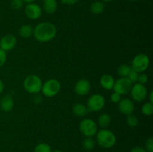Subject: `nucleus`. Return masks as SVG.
<instances>
[{
    "mask_svg": "<svg viewBox=\"0 0 153 152\" xmlns=\"http://www.w3.org/2000/svg\"><path fill=\"white\" fill-rule=\"evenodd\" d=\"M57 34V28L54 24L49 22L39 23L34 28V38L40 43H47L53 40Z\"/></svg>",
    "mask_w": 153,
    "mask_h": 152,
    "instance_id": "f257e3e1",
    "label": "nucleus"
},
{
    "mask_svg": "<svg viewBox=\"0 0 153 152\" xmlns=\"http://www.w3.org/2000/svg\"><path fill=\"white\" fill-rule=\"evenodd\" d=\"M97 142L103 148H111L116 143V137L109 130L103 129L97 133Z\"/></svg>",
    "mask_w": 153,
    "mask_h": 152,
    "instance_id": "f03ea898",
    "label": "nucleus"
},
{
    "mask_svg": "<svg viewBox=\"0 0 153 152\" xmlns=\"http://www.w3.org/2000/svg\"><path fill=\"white\" fill-rule=\"evenodd\" d=\"M43 82L37 75H29L23 81V87L26 92L31 94H37L41 91Z\"/></svg>",
    "mask_w": 153,
    "mask_h": 152,
    "instance_id": "7ed1b4c3",
    "label": "nucleus"
},
{
    "mask_svg": "<svg viewBox=\"0 0 153 152\" xmlns=\"http://www.w3.org/2000/svg\"><path fill=\"white\" fill-rule=\"evenodd\" d=\"M61 85L57 79H49L46 80L42 86L41 92L47 98H52L59 93Z\"/></svg>",
    "mask_w": 153,
    "mask_h": 152,
    "instance_id": "20e7f679",
    "label": "nucleus"
},
{
    "mask_svg": "<svg viewBox=\"0 0 153 152\" xmlns=\"http://www.w3.org/2000/svg\"><path fill=\"white\" fill-rule=\"evenodd\" d=\"M150 61L149 57L145 54H138L136 55L131 62V69L138 73H143L149 68Z\"/></svg>",
    "mask_w": 153,
    "mask_h": 152,
    "instance_id": "39448f33",
    "label": "nucleus"
},
{
    "mask_svg": "<svg viewBox=\"0 0 153 152\" xmlns=\"http://www.w3.org/2000/svg\"><path fill=\"white\" fill-rule=\"evenodd\" d=\"M79 131L86 137H93L97 133V125L91 119H84L79 124Z\"/></svg>",
    "mask_w": 153,
    "mask_h": 152,
    "instance_id": "423d86ee",
    "label": "nucleus"
},
{
    "mask_svg": "<svg viewBox=\"0 0 153 152\" xmlns=\"http://www.w3.org/2000/svg\"><path fill=\"white\" fill-rule=\"evenodd\" d=\"M105 105V99L104 96L100 94H94L88 98L86 107L88 111L97 112L102 110Z\"/></svg>",
    "mask_w": 153,
    "mask_h": 152,
    "instance_id": "0eeeda50",
    "label": "nucleus"
},
{
    "mask_svg": "<svg viewBox=\"0 0 153 152\" xmlns=\"http://www.w3.org/2000/svg\"><path fill=\"white\" fill-rule=\"evenodd\" d=\"M132 99L136 102H141L147 96V89L145 85L135 83L132 85L130 90Z\"/></svg>",
    "mask_w": 153,
    "mask_h": 152,
    "instance_id": "6e6552de",
    "label": "nucleus"
},
{
    "mask_svg": "<svg viewBox=\"0 0 153 152\" xmlns=\"http://www.w3.org/2000/svg\"><path fill=\"white\" fill-rule=\"evenodd\" d=\"M133 83L130 81L128 77H120L114 81V92L119 93L120 95H126L131 90Z\"/></svg>",
    "mask_w": 153,
    "mask_h": 152,
    "instance_id": "1a4fd4ad",
    "label": "nucleus"
},
{
    "mask_svg": "<svg viewBox=\"0 0 153 152\" xmlns=\"http://www.w3.org/2000/svg\"><path fill=\"white\" fill-rule=\"evenodd\" d=\"M25 13L27 17L32 20L38 19L42 15V9L36 3H29L25 7Z\"/></svg>",
    "mask_w": 153,
    "mask_h": 152,
    "instance_id": "9d476101",
    "label": "nucleus"
},
{
    "mask_svg": "<svg viewBox=\"0 0 153 152\" xmlns=\"http://www.w3.org/2000/svg\"><path fill=\"white\" fill-rule=\"evenodd\" d=\"M16 45V39L13 34H6L0 40V49L4 52L12 50Z\"/></svg>",
    "mask_w": 153,
    "mask_h": 152,
    "instance_id": "9b49d317",
    "label": "nucleus"
},
{
    "mask_svg": "<svg viewBox=\"0 0 153 152\" xmlns=\"http://www.w3.org/2000/svg\"><path fill=\"white\" fill-rule=\"evenodd\" d=\"M91 83L87 79H80L76 82V85H75V92L77 95H80V96H85L87 94L89 93L91 91Z\"/></svg>",
    "mask_w": 153,
    "mask_h": 152,
    "instance_id": "f8f14e48",
    "label": "nucleus"
},
{
    "mask_svg": "<svg viewBox=\"0 0 153 152\" xmlns=\"http://www.w3.org/2000/svg\"><path fill=\"white\" fill-rule=\"evenodd\" d=\"M118 109L120 112L125 116L132 114L134 110V102L129 98L121 99L118 103Z\"/></svg>",
    "mask_w": 153,
    "mask_h": 152,
    "instance_id": "ddd939ff",
    "label": "nucleus"
},
{
    "mask_svg": "<svg viewBox=\"0 0 153 152\" xmlns=\"http://www.w3.org/2000/svg\"><path fill=\"white\" fill-rule=\"evenodd\" d=\"M14 106V101L11 95H7L2 97L0 101V107L4 112H10L13 110Z\"/></svg>",
    "mask_w": 153,
    "mask_h": 152,
    "instance_id": "4468645a",
    "label": "nucleus"
},
{
    "mask_svg": "<svg viewBox=\"0 0 153 152\" xmlns=\"http://www.w3.org/2000/svg\"><path fill=\"white\" fill-rule=\"evenodd\" d=\"M114 81V79L111 75L105 74L102 76L101 78H100V84H101L102 87L105 90L113 89Z\"/></svg>",
    "mask_w": 153,
    "mask_h": 152,
    "instance_id": "2eb2a0df",
    "label": "nucleus"
},
{
    "mask_svg": "<svg viewBox=\"0 0 153 152\" xmlns=\"http://www.w3.org/2000/svg\"><path fill=\"white\" fill-rule=\"evenodd\" d=\"M43 7L45 11L49 14L55 13L58 9L57 0H43Z\"/></svg>",
    "mask_w": 153,
    "mask_h": 152,
    "instance_id": "dca6fc26",
    "label": "nucleus"
},
{
    "mask_svg": "<svg viewBox=\"0 0 153 152\" xmlns=\"http://www.w3.org/2000/svg\"><path fill=\"white\" fill-rule=\"evenodd\" d=\"M73 113L79 117H84L88 113V110L86 106L84 105L83 104L79 103V104H76L75 105H73Z\"/></svg>",
    "mask_w": 153,
    "mask_h": 152,
    "instance_id": "f3484780",
    "label": "nucleus"
},
{
    "mask_svg": "<svg viewBox=\"0 0 153 152\" xmlns=\"http://www.w3.org/2000/svg\"><path fill=\"white\" fill-rule=\"evenodd\" d=\"M34 28L30 25H23L19 28V34L22 38H29L33 35Z\"/></svg>",
    "mask_w": 153,
    "mask_h": 152,
    "instance_id": "a211bd4d",
    "label": "nucleus"
},
{
    "mask_svg": "<svg viewBox=\"0 0 153 152\" xmlns=\"http://www.w3.org/2000/svg\"><path fill=\"white\" fill-rule=\"evenodd\" d=\"M111 117L108 113H102L100 115L98 119V124L101 128H105L111 124Z\"/></svg>",
    "mask_w": 153,
    "mask_h": 152,
    "instance_id": "6ab92c4d",
    "label": "nucleus"
},
{
    "mask_svg": "<svg viewBox=\"0 0 153 152\" xmlns=\"http://www.w3.org/2000/svg\"><path fill=\"white\" fill-rule=\"evenodd\" d=\"M105 9L104 3L102 1H96L91 5V11L94 14H100Z\"/></svg>",
    "mask_w": 153,
    "mask_h": 152,
    "instance_id": "aec40b11",
    "label": "nucleus"
},
{
    "mask_svg": "<svg viewBox=\"0 0 153 152\" xmlns=\"http://www.w3.org/2000/svg\"><path fill=\"white\" fill-rule=\"evenodd\" d=\"M131 70V66H129L128 65H126V64H122V65H120L118 67L117 72L118 75L121 77H127L128 75H129Z\"/></svg>",
    "mask_w": 153,
    "mask_h": 152,
    "instance_id": "412c9836",
    "label": "nucleus"
},
{
    "mask_svg": "<svg viewBox=\"0 0 153 152\" xmlns=\"http://www.w3.org/2000/svg\"><path fill=\"white\" fill-rule=\"evenodd\" d=\"M141 110L143 114L145 116H152L153 114V103L148 101V102L143 104V105L142 106Z\"/></svg>",
    "mask_w": 153,
    "mask_h": 152,
    "instance_id": "4be33fe9",
    "label": "nucleus"
},
{
    "mask_svg": "<svg viewBox=\"0 0 153 152\" xmlns=\"http://www.w3.org/2000/svg\"><path fill=\"white\" fill-rule=\"evenodd\" d=\"M96 142L92 137H86L83 142V147L85 150L91 151L95 148Z\"/></svg>",
    "mask_w": 153,
    "mask_h": 152,
    "instance_id": "5701e85b",
    "label": "nucleus"
},
{
    "mask_svg": "<svg viewBox=\"0 0 153 152\" xmlns=\"http://www.w3.org/2000/svg\"><path fill=\"white\" fill-rule=\"evenodd\" d=\"M34 152H52V148L49 144L42 142L36 146Z\"/></svg>",
    "mask_w": 153,
    "mask_h": 152,
    "instance_id": "b1692460",
    "label": "nucleus"
},
{
    "mask_svg": "<svg viewBox=\"0 0 153 152\" xmlns=\"http://www.w3.org/2000/svg\"><path fill=\"white\" fill-rule=\"evenodd\" d=\"M126 116V123L128 126L134 128V127H137L138 125V119L135 115H133L132 113V114H130Z\"/></svg>",
    "mask_w": 153,
    "mask_h": 152,
    "instance_id": "393cba45",
    "label": "nucleus"
},
{
    "mask_svg": "<svg viewBox=\"0 0 153 152\" xmlns=\"http://www.w3.org/2000/svg\"><path fill=\"white\" fill-rule=\"evenodd\" d=\"M139 74H140V73H138L137 72L134 71V70H133L132 69H131V72H130L129 75H128V77H127L129 79L130 81H131L132 83H137V80H138Z\"/></svg>",
    "mask_w": 153,
    "mask_h": 152,
    "instance_id": "a878e982",
    "label": "nucleus"
},
{
    "mask_svg": "<svg viewBox=\"0 0 153 152\" xmlns=\"http://www.w3.org/2000/svg\"><path fill=\"white\" fill-rule=\"evenodd\" d=\"M23 1L22 0H11L10 1V7L15 10H19L23 6Z\"/></svg>",
    "mask_w": 153,
    "mask_h": 152,
    "instance_id": "bb28decb",
    "label": "nucleus"
},
{
    "mask_svg": "<svg viewBox=\"0 0 153 152\" xmlns=\"http://www.w3.org/2000/svg\"><path fill=\"white\" fill-rule=\"evenodd\" d=\"M145 147L146 149L145 150L147 152H153V138L150 137L148 139L145 143Z\"/></svg>",
    "mask_w": 153,
    "mask_h": 152,
    "instance_id": "cd10ccee",
    "label": "nucleus"
},
{
    "mask_svg": "<svg viewBox=\"0 0 153 152\" xmlns=\"http://www.w3.org/2000/svg\"><path fill=\"white\" fill-rule=\"evenodd\" d=\"M148 81V76L147 75L145 74V73H140L139 74L138 80H137V83H141V84L145 85Z\"/></svg>",
    "mask_w": 153,
    "mask_h": 152,
    "instance_id": "c85d7f7f",
    "label": "nucleus"
},
{
    "mask_svg": "<svg viewBox=\"0 0 153 152\" xmlns=\"http://www.w3.org/2000/svg\"><path fill=\"white\" fill-rule=\"evenodd\" d=\"M6 60H7L6 52L4 51H3L2 49H0V68L4 65V63L6 62Z\"/></svg>",
    "mask_w": 153,
    "mask_h": 152,
    "instance_id": "c756f323",
    "label": "nucleus"
},
{
    "mask_svg": "<svg viewBox=\"0 0 153 152\" xmlns=\"http://www.w3.org/2000/svg\"><path fill=\"white\" fill-rule=\"evenodd\" d=\"M111 100L113 103H115V104H117V103L120 102V101L121 100V95H120L119 93L116 92H114L111 95Z\"/></svg>",
    "mask_w": 153,
    "mask_h": 152,
    "instance_id": "7c9ffc66",
    "label": "nucleus"
},
{
    "mask_svg": "<svg viewBox=\"0 0 153 152\" xmlns=\"http://www.w3.org/2000/svg\"><path fill=\"white\" fill-rule=\"evenodd\" d=\"M80 0H61V2L64 4H68V5H73V4L78 3Z\"/></svg>",
    "mask_w": 153,
    "mask_h": 152,
    "instance_id": "2f4dec72",
    "label": "nucleus"
},
{
    "mask_svg": "<svg viewBox=\"0 0 153 152\" xmlns=\"http://www.w3.org/2000/svg\"><path fill=\"white\" fill-rule=\"evenodd\" d=\"M130 152H147V151H146L144 148H143L140 147V146H137V147L133 148Z\"/></svg>",
    "mask_w": 153,
    "mask_h": 152,
    "instance_id": "473e14b6",
    "label": "nucleus"
},
{
    "mask_svg": "<svg viewBox=\"0 0 153 152\" xmlns=\"http://www.w3.org/2000/svg\"><path fill=\"white\" fill-rule=\"evenodd\" d=\"M4 83H3L2 80L0 79V94H1V92H3V90H4Z\"/></svg>",
    "mask_w": 153,
    "mask_h": 152,
    "instance_id": "72a5a7b5",
    "label": "nucleus"
},
{
    "mask_svg": "<svg viewBox=\"0 0 153 152\" xmlns=\"http://www.w3.org/2000/svg\"><path fill=\"white\" fill-rule=\"evenodd\" d=\"M149 101L151 103H153V91L152 90L149 93Z\"/></svg>",
    "mask_w": 153,
    "mask_h": 152,
    "instance_id": "f704fd0d",
    "label": "nucleus"
},
{
    "mask_svg": "<svg viewBox=\"0 0 153 152\" xmlns=\"http://www.w3.org/2000/svg\"><path fill=\"white\" fill-rule=\"evenodd\" d=\"M22 1H23V2L27 3V4H29V3L34 2V1H35V0H22Z\"/></svg>",
    "mask_w": 153,
    "mask_h": 152,
    "instance_id": "c9c22d12",
    "label": "nucleus"
},
{
    "mask_svg": "<svg viewBox=\"0 0 153 152\" xmlns=\"http://www.w3.org/2000/svg\"><path fill=\"white\" fill-rule=\"evenodd\" d=\"M102 1H104V2H110V1H113V0H102Z\"/></svg>",
    "mask_w": 153,
    "mask_h": 152,
    "instance_id": "e433bc0d",
    "label": "nucleus"
},
{
    "mask_svg": "<svg viewBox=\"0 0 153 152\" xmlns=\"http://www.w3.org/2000/svg\"><path fill=\"white\" fill-rule=\"evenodd\" d=\"M53 152H63V151H61V150H55Z\"/></svg>",
    "mask_w": 153,
    "mask_h": 152,
    "instance_id": "4c0bfd02",
    "label": "nucleus"
},
{
    "mask_svg": "<svg viewBox=\"0 0 153 152\" xmlns=\"http://www.w3.org/2000/svg\"><path fill=\"white\" fill-rule=\"evenodd\" d=\"M129 1H138V0H129Z\"/></svg>",
    "mask_w": 153,
    "mask_h": 152,
    "instance_id": "58836bf2",
    "label": "nucleus"
}]
</instances>
